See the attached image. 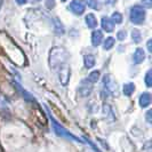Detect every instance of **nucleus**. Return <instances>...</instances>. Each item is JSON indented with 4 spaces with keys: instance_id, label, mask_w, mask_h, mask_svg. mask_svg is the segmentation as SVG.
Instances as JSON below:
<instances>
[{
    "instance_id": "f257e3e1",
    "label": "nucleus",
    "mask_w": 152,
    "mask_h": 152,
    "mask_svg": "<svg viewBox=\"0 0 152 152\" xmlns=\"http://www.w3.org/2000/svg\"><path fill=\"white\" fill-rule=\"evenodd\" d=\"M69 60V54L65 50V48L63 47H53L49 52V57H48V61H49V66L52 70H56L61 64L63 63H66Z\"/></svg>"
},
{
    "instance_id": "f03ea898",
    "label": "nucleus",
    "mask_w": 152,
    "mask_h": 152,
    "mask_svg": "<svg viewBox=\"0 0 152 152\" xmlns=\"http://www.w3.org/2000/svg\"><path fill=\"white\" fill-rule=\"evenodd\" d=\"M47 111H48V115H49V119H50V122H52V127H53L54 132H55V134L57 135V136H61V137H64V138H68V140H72V141H77V142H79V143H81V140L79 138V137H76L73 134H71L69 130H66L62 125L58 124V121L54 118L52 113L49 112V110L47 109Z\"/></svg>"
},
{
    "instance_id": "7ed1b4c3",
    "label": "nucleus",
    "mask_w": 152,
    "mask_h": 152,
    "mask_svg": "<svg viewBox=\"0 0 152 152\" xmlns=\"http://www.w3.org/2000/svg\"><path fill=\"white\" fill-rule=\"evenodd\" d=\"M55 72L57 73L58 77V81L61 83V85L66 86L70 81V77H71V66L68 62L61 64L58 68L55 70Z\"/></svg>"
},
{
    "instance_id": "20e7f679",
    "label": "nucleus",
    "mask_w": 152,
    "mask_h": 152,
    "mask_svg": "<svg viewBox=\"0 0 152 152\" xmlns=\"http://www.w3.org/2000/svg\"><path fill=\"white\" fill-rule=\"evenodd\" d=\"M145 17H146V12L143 7L141 6H134V7L130 8V13H129V18L132 23L134 24H143V22L145 21Z\"/></svg>"
},
{
    "instance_id": "39448f33",
    "label": "nucleus",
    "mask_w": 152,
    "mask_h": 152,
    "mask_svg": "<svg viewBox=\"0 0 152 152\" xmlns=\"http://www.w3.org/2000/svg\"><path fill=\"white\" fill-rule=\"evenodd\" d=\"M69 9H70L73 14L80 16L85 13L86 6H85V4L81 0H72V1L70 2V5H69Z\"/></svg>"
},
{
    "instance_id": "423d86ee",
    "label": "nucleus",
    "mask_w": 152,
    "mask_h": 152,
    "mask_svg": "<svg viewBox=\"0 0 152 152\" xmlns=\"http://www.w3.org/2000/svg\"><path fill=\"white\" fill-rule=\"evenodd\" d=\"M103 86H104V89L107 91V94H112L115 91L117 84L113 81L112 77L110 75H105L104 78H103Z\"/></svg>"
},
{
    "instance_id": "0eeeda50",
    "label": "nucleus",
    "mask_w": 152,
    "mask_h": 152,
    "mask_svg": "<svg viewBox=\"0 0 152 152\" xmlns=\"http://www.w3.org/2000/svg\"><path fill=\"white\" fill-rule=\"evenodd\" d=\"M93 91V86L87 80V81H83L81 85L79 86V89H78V93H79V96L81 97H87L89 96Z\"/></svg>"
},
{
    "instance_id": "6e6552de",
    "label": "nucleus",
    "mask_w": 152,
    "mask_h": 152,
    "mask_svg": "<svg viewBox=\"0 0 152 152\" xmlns=\"http://www.w3.org/2000/svg\"><path fill=\"white\" fill-rule=\"evenodd\" d=\"M13 85H14V87H15L16 91L22 95L23 99H25V101H28V102H34V101H36L34 97L31 95L30 93H29V91H26L24 88H22V86H21L20 84H17V83H15V81H13Z\"/></svg>"
},
{
    "instance_id": "1a4fd4ad",
    "label": "nucleus",
    "mask_w": 152,
    "mask_h": 152,
    "mask_svg": "<svg viewBox=\"0 0 152 152\" xmlns=\"http://www.w3.org/2000/svg\"><path fill=\"white\" fill-rule=\"evenodd\" d=\"M103 42V33L101 30H94L91 32V45L99 47Z\"/></svg>"
},
{
    "instance_id": "9d476101",
    "label": "nucleus",
    "mask_w": 152,
    "mask_h": 152,
    "mask_svg": "<svg viewBox=\"0 0 152 152\" xmlns=\"http://www.w3.org/2000/svg\"><path fill=\"white\" fill-rule=\"evenodd\" d=\"M145 60V52L143 48H136L135 53L133 55V61L135 64H141Z\"/></svg>"
},
{
    "instance_id": "9b49d317",
    "label": "nucleus",
    "mask_w": 152,
    "mask_h": 152,
    "mask_svg": "<svg viewBox=\"0 0 152 152\" xmlns=\"http://www.w3.org/2000/svg\"><path fill=\"white\" fill-rule=\"evenodd\" d=\"M101 25H102V29L107 32H112L114 30V23L109 17H102Z\"/></svg>"
},
{
    "instance_id": "f8f14e48",
    "label": "nucleus",
    "mask_w": 152,
    "mask_h": 152,
    "mask_svg": "<svg viewBox=\"0 0 152 152\" xmlns=\"http://www.w3.org/2000/svg\"><path fill=\"white\" fill-rule=\"evenodd\" d=\"M138 103H140V107H143V109H144V107H148L151 104V94H150V93H143V94L140 96Z\"/></svg>"
},
{
    "instance_id": "ddd939ff",
    "label": "nucleus",
    "mask_w": 152,
    "mask_h": 152,
    "mask_svg": "<svg viewBox=\"0 0 152 152\" xmlns=\"http://www.w3.org/2000/svg\"><path fill=\"white\" fill-rule=\"evenodd\" d=\"M96 63V60H95V56L91 55V54H87L84 56V64L86 69H91Z\"/></svg>"
},
{
    "instance_id": "4468645a",
    "label": "nucleus",
    "mask_w": 152,
    "mask_h": 152,
    "mask_svg": "<svg viewBox=\"0 0 152 152\" xmlns=\"http://www.w3.org/2000/svg\"><path fill=\"white\" fill-rule=\"evenodd\" d=\"M85 21H86V24L89 29H95L97 26V20L94 14H88L85 17Z\"/></svg>"
},
{
    "instance_id": "2eb2a0df",
    "label": "nucleus",
    "mask_w": 152,
    "mask_h": 152,
    "mask_svg": "<svg viewBox=\"0 0 152 152\" xmlns=\"http://www.w3.org/2000/svg\"><path fill=\"white\" fill-rule=\"evenodd\" d=\"M99 77H101V72H99V70H94V71H91V73L88 75L87 80H88L91 84H95V83H97L99 80Z\"/></svg>"
},
{
    "instance_id": "dca6fc26",
    "label": "nucleus",
    "mask_w": 152,
    "mask_h": 152,
    "mask_svg": "<svg viewBox=\"0 0 152 152\" xmlns=\"http://www.w3.org/2000/svg\"><path fill=\"white\" fill-rule=\"evenodd\" d=\"M124 94L126 95V96H132L133 95V93L135 91V85L133 84V83H128V84H125L124 85Z\"/></svg>"
},
{
    "instance_id": "f3484780",
    "label": "nucleus",
    "mask_w": 152,
    "mask_h": 152,
    "mask_svg": "<svg viewBox=\"0 0 152 152\" xmlns=\"http://www.w3.org/2000/svg\"><path fill=\"white\" fill-rule=\"evenodd\" d=\"M54 22H55V32L58 34V36H62V34H64V32H65V29H64V26H63V24L61 23L60 20H57V18H55L54 20Z\"/></svg>"
},
{
    "instance_id": "a211bd4d",
    "label": "nucleus",
    "mask_w": 152,
    "mask_h": 152,
    "mask_svg": "<svg viewBox=\"0 0 152 152\" xmlns=\"http://www.w3.org/2000/svg\"><path fill=\"white\" fill-rule=\"evenodd\" d=\"M114 42H115L114 38H112V37H109V38H107L104 41H103V42H102V45H103V49H105V50L111 49V48L114 46Z\"/></svg>"
},
{
    "instance_id": "6ab92c4d",
    "label": "nucleus",
    "mask_w": 152,
    "mask_h": 152,
    "mask_svg": "<svg viewBox=\"0 0 152 152\" xmlns=\"http://www.w3.org/2000/svg\"><path fill=\"white\" fill-rule=\"evenodd\" d=\"M132 39L134 40L135 44H140V42H141V40H142V34H141L140 30L134 29V30L132 31Z\"/></svg>"
},
{
    "instance_id": "aec40b11",
    "label": "nucleus",
    "mask_w": 152,
    "mask_h": 152,
    "mask_svg": "<svg viewBox=\"0 0 152 152\" xmlns=\"http://www.w3.org/2000/svg\"><path fill=\"white\" fill-rule=\"evenodd\" d=\"M85 2H86V5L88 6V7L93 8V9H99L101 8V5H99V0H85Z\"/></svg>"
},
{
    "instance_id": "412c9836",
    "label": "nucleus",
    "mask_w": 152,
    "mask_h": 152,
    "mask_svg": "<svg viewBox=\"0 0 152 152\" xmlns=\"http://www.w3.org/2000/svg\"><path fill=\"white\" fill-rule=\"evenodd\" d=\"M111 21L115 23V24H120L122 22V15L119 12H114L112 16H111Z\"/></svg>"
},
{
    "instance_id": "4be33fe9",
    "label": "nucleus",
    "mask_w": 152,
    "mask_h": 152,
    "mask_svg": "<svg viewBox=\"0 0 152 152\" xmlns=\"http://www.w3.org/2000/svg\"><path fill=\"white\" fill-rule=\"evenodd\" d=\"M0 111L1 112H8L9 111V104L2 99V96H0Z\"/></svg>"
},
{
    "instance_id": "5701e85b",
    "label": "nucleus",
    "mask_w": 152,
    "mask_h": 152,
    "mask_svg": "<svg viewBox=\"0 0 152 152\" xmlns=\"http://www.w3.org/2000/svg\"><path fill=\"white\" fill-rule=\"evenodd\" d=\"M144 81H145V85H146L148 87H151L152 86V71L151 70H149V71L146 72Z\"/></svg>"
},
{
    "instance_id": "b1692460",
    "label": "nucleus",
    "mask_w": 152,
    "mask_h": 152,
    "mask_svg": "<svg viewBox=\"0 0 152 152\" xmlns=\"http://www.w3.org/2000/svg\"><path fill=\"white\" fill-rule=\"evenodd\" d=\"M117 38L119 39V40H125V39L127 38V32L125 30H120L118 31V33H117Z\"/></svg>"
},
{
    "instance_id": "393cba45",
    "label": "nucleus",
    "mask_w": 152,
    "mask_h": 152,
    "mask_svg": "<svg viewBox=\"0 0 152 152\" xmlns=\"http://www.w3.org/2000/svg\"><path fill=\"white\" fill-rule=\"evenodd\" d=\"M145 119H146V121L149 122V124H152V111L151 110H149L146 114H145Z\"/></svg>"
},
{
    "instance_id": "a878e982",
    "label": "nucleus",
    "mask_w": 152,
    "mask_h": 152,
    "mask_svg": "<svg viewBox=\"0 0 152 152\" xmlns=\"http://www.w3.org/2000/svg\"><path fill=\"white\" fill-rule=\"evenodd\" d=\"M46 6L49 9L54 8L55 7V0H46Z\"/></svg>"
},
{
    "instance_id": "bb28decb",
    "label": "nucleus",
    "mask_w": 152,
    "mask_h": 152,
    "mask_svg": "<svg viewBox=\"0 0 152 152\" xmlns=\"http://www.w3.org/2000/svg\"><path fill=\"white\" fill-rule=\"evenodd\" d=\"M142 2H143V5L145 7L148 8H150L152 6V0H142Z\"/></svg>"
},
{
    "instance_id": "cd10ccee",
    "label": "nucleus",
    "mask_w": 152,
    "mask_h": 152,
    "mask_svg": "<svg viewBox=\"0 0 152 152\" xmlns=\"http://www.w3.org/2000/svg\"><path fill=\"white\" fill-rule=\"evenodd\" d=\"M146 46H148V50L150 52V53H152V40L150 39V40H148V44H146Z\"/></svg>"
},
{
    "instance_id": "c85d7f7f",
    "label": "nucleus",
    "mask_w": 152,
    "mask_h": 152,
    "mask_svg": "<svg viewBox=\"0 0 152 152\" xmlns=\"http://www.w3.org/2000/svg\"><path fill=\"white\" fill-rule=\"evenodd\" d=\"M16 2H17L18 5H24V4L28 2V0H16Z\"/></svg>"
},
{
    "instance_id": "c756f323",
    "label": "nucleus",
    "mask_w": 152,
    "mask_h": 152,
    "mask_svg": "<svg viewBox=\"0 0 152 152\" xmlns=\"http://www.w3.org/2000/svg\"><path fill=\"white\" fill-rule=\"evenodd\" d=\"M1 6H2V0H0V9H1Z\"/></svg>"
},
{
    "instance_id": "7c9ffc66",
    "label": "nucleus",
    "mask_w": 152,
    "mask_h": 152,
    "mask_svg": "<svg viewBox=\"0 0 152 152\" xmlns=\"http://www.w3.org/2000/svg\"><path fill=\"white\" fill-rule=\"evenodd\" d=\"M61 1H66V0H61Z\"/></svg>"
}]
</instances>
